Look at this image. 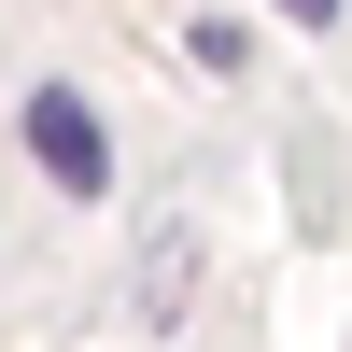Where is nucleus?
Returning <instances> with one entry per match:
<instances>
[{"label":"nucleus","mask_w":352,"mask_h":352,"mask_svg":"<svg viewBox=\"0 0 352 352\" xmlns=\"http://www.w3.org/2000/svg\"><path fill=\"white\" fill-rule=\"evenodd\" d=\"M28 155H43L56 197H113V141H99V113L71 85H28Z\"/></svg>","instance_id":"obj_1"},{"label":"nucleus","mask_w":352,"mask_h":352,"mask_svg":"<svg viewBox=\"0 0 352 352\" xmlns=\"http://www.w3.org/2000/svg\"><path fill=\"white\" fill-rule=\"evenodd\" d=\"M282 14H296V28H338V0H282Z\"/></svg>","instance_id":"obj_2"}]
</instances>
